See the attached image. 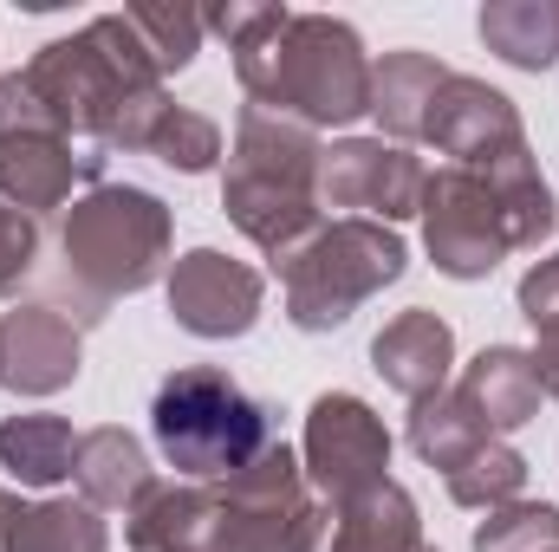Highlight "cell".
<instances>
[{
  "label": "cell",
  "instance_id": "obj_1",
  "mask_svg": "<svg viewBox=\"0 0 559 552\" xmlns=\"http://www.w3.org/2000/svg\"><path fill=\"white\" fill-rule=\"evenodd\" d=\"M202 26L228 39L248 98L280 118H299L312 131V124H352L371 111V65L345 20L286 13V7H222Z\"/></svg>",
  "mask_w": 559,
  "mask_h": 552
},
{
  "label": "cell",
  "instance_id": "obj_2",
  "mask_svg": "<svg viewBox=\"0 0 559 552\" xmlns=\"http://www.w3.org/2000/svg\"><path fill=\"white\" fill-rule=\"evenodd\" d=\"M423 235L449 279H488L514 248L554 235V195L534 156L495 169H436L423 182Z\"/></svg>",
  "mask_w": 559,
  "mask_h": 552
},
{
  "label": "cell",
  "instance_id": "obj_3",
  "mask_svg": "<svg viewBox=\"0 0 559 552\" xmlns=\"http://www.w3.org/2000/svg\"><path fill=\"white\" fill-rule=\"evenodd\" d=\"M150 429H156V448L169 455L176 475L189 481H235L248 461H261L274 448V416L267 404H254L228 371L215 364H182L156 384V404H150Z\"/></svg>",
  "mask_w": 559,
  "mask_h": 552
},
{
  "label": "cell",
  "instance_id": "obj_4",
  "mask_svg": "<svg viewBox=\"0 0 559 552\" xmlns=\"http://www.w3.org/2000/svg\"><path fill=\"white\" fill-rule=\"evenodd\" d=\"M59 254H66V279L85 292L92 319H105V305L118 292H143L150 279L163 274V254H169V208L131 189V182H105L92 189L85 202H72L66 215V235H59Z\"/></svg>",
  "mask_w": 559,
  "mask_h": 552
},
{
  "label": "cell",
  "instance_id": "obj_5",
  "mask_svg": "<svg viewBox=\"0 0 559 552\" xmlns=\"http://www.w3.org/2000/svg\"><path fill=\"white\" fill-rule=\"evenodd\" d=\"M397 274H404V241L384 221H332L280 267L286 319L299 332H332Z\"/></svg>",
  "mask_w": 559,
  "mask_h": 552
},
{
  "label": "cell",
  "instance_id": "obj_6",
  "mask_svg": "<svg viewBox=\"0 0 559 552\" xmlns=\"http://www.w3.org/2000/svg\"><path fill=\"white\" fill-rule=\"evenodd\" d=\"M319 547H325V507L306 494V475H299L293 448L274 442L261 461H248L222 488L209 552H319Z\"/></svg>",
  "mask_w": 559,
  "mask_h": 552
},
{
  "label": "cell",
  "instance_id": "obj_7",
  "mask_svg": "<svg viewBox=\"0 0 559 552\" xmlns=\"http://www.w3.org/2000/svg\"><path fill=\"white\" fill-rule=\"evenodd\" d=\"M384 468H391V435L371 416V404H358L345 391L312 404V416H306V475L325 501L352 507L358 494L384 488Z\"/></svg>",
  "mask_w": 559,
  "mask_h": 552
},
{
  "label": "cell",
  "instance_id": "obj_8",
  "mask_svg": "<svg viewBox=\"0 0 559 552\" xmlns=\"http://www.w3.org/2000/svg\"><path fill=\"white\" fill-rule=\"evenodd\" d=\"M423 137L436 143L442 156H455V169H495V163L527 156V131H521L514 105H508L495 85H481V79H455V72L442 79Z\"/></svg>",
  "mask_w": 559,
  "mask_h": 552
},
{
  "label": "cell",
  "instance_id": "obj_9",
  "mask_svg": "<svg viewBox=\"0 0 559 552\" xmlns=\"http://www.w3.org/2000/svg\"><path fill=\"white\" fill-rule=\"evenodd\" d=\"M423 163L411 149H391V143H338V149H319V182L312 195L332 202V208H371L391 221L417 215L423 208Z\"/></svg>",
  "mask_w": 559,
  "mask_h": 552
},
{
  "label": "cell",
  "instance_id": "obj_10",
  "mask_svg": "<svg viewBox=\"0 0 559 552\" xmlns=\"http://www.w3.org/2000/svg\"><path fill=\"white\" fill-rule=\"evenodd\" d=\"M169 312L195 338H241L261 319V274L222 248H195L169 274Z\"/></svg>",
  "mask_w": 559,
  "mask_h": 552
},
{
  "label": "cell",
  "instance_id": "obj_11",
  "mask_svg": "<svg viewBox=\"0 0 559 552\" xmlns=\"http://www.w3.org/2000/svg\"><path fill=\"white\" fill-rule=\"evenodd\" d=\"M105 156L98 143H72L66 131H20V137H0V195L20 208V215H46L72 195V182L98 176Z\"/></svg>",
  "mask_w": 559,
  "mask_h": 552
},
{
  "label": "cell",
  "instance_id": "obj_12",
  "mask_svg": "<svg viewBox=\"0 0 559 552\" xmlns=\"http://www.w3.org/2000/svg\"><path fill=\"white\" fill-rule=\"evenodd\" d=\"M79 377V325L52 305H20L0 319V384L20 397H52Z\"/></svg>",
  "mask_w": 559,
  "mask_h": 552
},
{
  "label": "cell",
  "instance_id": "obj_13",
  "mask_svg": "<svg viewBox=\"0 0 559 552\" xmlns=\"http://www.w3.org/2000/svg\"><path fill=\"white\" fill-rule=\"evenodd\" d=\"M222 208L235 215V228H241L274 267H286V261L319 235V195H299V189H280V182L228 176V182H222Z\"/></svg>",
  "mask_w": 559,
  "mask_h": 552
},
{
  "label": "cell",
  "instance_id": "obj_14",
  "mask_svg": "<svg viewBox=\"0 0 559 552\" xmlns=\"http://www.w3.org/2000/svg\"><path fill=\"white\" fill-rule=\"evenodd\" d=\"M228 176H248V182H280V189H299L312 195L319 182V143L299 118H280L267 105H248L241 111V131H235V163Z\"/></svg>",
  "mask_w": 559,
  "mask_h": 552
},
{
  "label": "cell",
  "instance_id": "obj_15",
  "mask_svg": "<svg viewBox=\"0 0 559 552\" xmlns=\"http://www.w3.org/2000/svg\"><path fill=\"white\" fill-rule=\"evenodd\" d=\"M371 364H378V377L397 391V397H436L442 384H449V364H455V332L436 319V312H404V319H391L378 338H371Z\"/></svg>",
  "mask_w": 559,
  "mask_h": 552
},
{
  "label": "cell",
  "instance_id": "obj_16",
  "mask_svg": "<svg viewBox=\"0 0 559 552\" xmlns=\"http://www.w3.org/2000/svg\"><path fill=\"white\" fill-rule=\"evenodd\" d=\"M462 397H468V410L481 416L488 429H521V422L540 416V397H547V391H540V371H534L527 351L495 345V351H481V358L468 364Z\"/></svg>",
  "mask_w": 559,
  "mask_h": 552
},
{
  "label": "cell",
  "instance_id": "obj_17",
  "mask_svg": "<svg viewBox=\"0 0 559 552\" xmlns=\"http://www.w3.org/2000/svg\"><path fill=\"white\" fill-rule=\"evenodd\" d=\"M72 475H79V488H85L92 507H138L143 494L156 488L143 442L124 435V429H92V435H79Z\"/></svg>",
  "mask_w": 559,
  "mask_h": 552
},
{
  "label": "cell",
  "instance_id": "obj_18",
  "mask_svg": "<svg viewBox=\"0 0 559 552\" xmlns=\"http://www.w3.org/2000/svg\"><path fill=\"white\" fill-rule=\"evenodd\" d=\"M442 79H449V72H442L429 52H384V65H371V118H378L391 137H423Z\"/></svg>",
  "mask_w": 559,
  "mask_h": 552
},
{
  "label": "cell",
  "instance_id": "obj_19",
  "mask_svg": "<svg viewBox=\"0 0 559 552\" xmlns=\"http://www.w3.org/2000/svg\"><path fill=\"white\" fill-rule=\"evenodd\" d=\"M325 552H423L417 501H411L397 481L358 494V501L338 514V533H332Z\"/></svg>",
  "mask_w": 559,
  "mask_h": 552
},
{
  "label": "cell",
  "instance_id": "obj_20",
  "mask_svg": "<svg viewBox=\"0 0 559 552\" xmlns=\"http://www.w3.org/2000/svg\"><path fill=\"white\" fill-rule=\"evenodd\" d=\"M488 442H495V429L468 410L462 391H436V397H423L417 416H411V448H417L429 468H442V475H455V468H462L475 448H488Z\"/></svg>",
  "mask_w": 559,
  "mask_h": 552
},
{
  "label": "cell",
  "instance_id": "obj_21",
  "mask_svg": "<svg viewBox=\"0 0 559 552\" xmlns=\"http://www.w3.org/2000/svg\"><path fill=\"white\" fill-rule=\"evenodd\" d=\"M79 435L66 416H7L0 422V461L26 481V488H52L72 475Z\"/></svg>",
  "mask_w": 559,
  "mask_h": 552
},
{
  "label": "cell",
  "instance_id": "obj_22",
  "mask_svg": "<svg viewBox=\"0 0 559 552\" xmlns=\"http://www.w3.org/2000/svg\"><path fill=\"white\" fill-rule=\"evenodd\" d=\"M481 39L508 59V65H554L559 59V7L547 0H501V7H481Z\"/></svg>",
  "mask_w": 559,
  "mask_h": 552
},
{
  "label": "cell",
  "instance_id": "obj_23",
  "mask_svg": "<svg viewBox=\"0 0 559 552\" xmlns=\"http://www.w3.org/2000/svg\"><path fill=\"white\" fill-rule=\"evenodd\" d=\"M105 547H111V533H105L92 501H39V507L20 514L7 552H105Z\"/></svg>",
  "mask_w": 559,
  "mask_h": 552
},
{
  "label": "cell",
  "instance_id": "obj_24",
  "mask_svg": "<svg viewBox=\"0 0 559 552\" xmlns=\"http://www.w3.org/2000/svg\"><path fill=\"white\" fill-rule=\"evenodd\" d=\"M527 488V461L508 448V442H488V448H475L455 475H449V501L455 507H508L514 494Z\"/></svg>",
  "mask_w": 559,
  "mask_h": 552
},
{
  "label": "cell",
  "instance_id": "obj_25",
  "mask_svg": "<svg viewBox=\"0 0 559 552\" xmlns=\"http://www.w3.org/2000/svg\"><path fill=\"white\" fill-rule=\"evenodd\" d=\"M124 20H131V33H138L156 79L182 72L195 59V46H202V13H189V7H131Z\"/></svg>",
  "mask_w": 559,
  "mask_h": 552
},
{
  "label": "cell",
  "instance_id": "obj_26",
  "mask_svg": "<svg viewBox=\"0 0 559 552\" xmlns=\"http://www.w3.org/2000/svg\"><path fill=\"white\" fill-rule=\"evenodd\" d=\"M475 552H559V507L508 501L475 527Z\"/></svg>",
  "mask_w": 559,
  "mask_h": 552
},
{
  "label": "cell",
  "instance_id": "obj_27",
  "mask_svg": "<svg viewBox=\"0 0 559 552\" xmlns=\"http://www.w3.org/2000/svg\"><path fill=\"white\" fill-rule=\"evenodd\" d=\"M150 156H156V163H169V169H182V176H202V169L222 156V131H215L209 118H195V111L169 105V111H163V124H156V137H150Z\"/></svg>",
  "mask_w": 559,
  "mask_h": 552
},
{
  "label": "cell",
  "instance_id": "obj_28",
  "mask_svg": "<svg viewBox=\"0 0 559 552\" xmlns=\"http://www.w3.org/2000/svg\"><path fill=\"white\" fill-rule=\"evenodd\" d=\"M33 254H39V228H33V215L0 208V292H13V286L26 279Z\"/></svg>",
  "mask_w": 559,
  "mask_h": 552
},
{
  "label": "cell",
  "instance_id": "obj_29",
  "mask_svg": "<svg viewBox=\"0 0 559 552\" xmlns=\"http://www.w3.org/2000/svg\"><path fill=\"white\" fill-rule=\"evenodd\" d=\"M521 312H527V325H534L540 338H554L559 332V254L554 261H540L534 274L521 279Z\"/></svg>",
  "mask_w": 559,
  "mask_h": 552
},
{
  "label": "cell",
  "instance_id": "obj_30",
  "mask_svg": "<svg viewBox=\"0 0 559 552\" xmlns=\"http://www.w3.org/2000/svg\"><path fill=\"white\" fill-rule=\"evenodd\" d=\"M534 371H540V391H547V397H559V332H554V338H540Z\"/></svg>",
  "mask_w": 559,
  "mask_h": 552
},
{
  "label": "cell",
  "instance_id": "obj_31",
  "mask_svg": "<svg viewBox=\"0 0 559 552\" xmlns=\"http://www.w3.org/2000/svg\"><path fill=\"white\" fill-rule=\"evenodd\" d=\"M20 514H26V507H20V501H13V494L0 488V552L13 547V527H20Z\"/></svg>",
  "mask_w": 559,
  "mask_h": 552
},
{
  "label": "cell",
  "instance_id": "obj_32",
  "mask_svg": "<svg viewBox=\"0 0 559 552\" xmlns=\"http://www.w3.org/2000/svg\"><path fill=\"white\" fill-rule=\"evenodd\" d=\"M423 552H436V547H423Z\"/></svg>",
  "mask_w": 559,
  "mask_h": 552
}]
</instances>
